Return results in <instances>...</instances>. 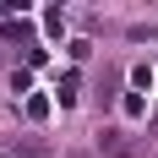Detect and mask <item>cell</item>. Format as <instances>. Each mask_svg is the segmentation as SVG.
Segmentation results:
<instances>
[{
    "instance_id": "cell-3",
    "label": "cell",
    "mask_w": 158,
    "mask_h": 158,
    "mask_svg": "<svg viewBox=\"0 0 158 158\" xmlns=\"http://www.w3.org/2000/svg\"><path fill=\"white\" fill-rule=\"evenodd\" d=\"M0 33H6V44H27V38H33V27L22 22V16H16V22H6Z\"/></svg>"
},
{
    "instance_id": "cell-2",
    "label": "cell",
    "mask_w": 158,
    "mask_h": 158,
    "mask_svg": "<svg viewBox=\"0 0 158 158\" xmlns=\"http://www.w3.org/2000/svg\"><path fill=\"white\" fill-rule=\"evenodd\" d=\"M0 158H49V142L44 136H11V142H0Z\"/></svg>"
},
{
    "instance_id": "cell-1",
    "label": "cell",
    "mask_w": 158,
    "mask_h": 158,
    "mask_svg": "<svg viewBox=\"0 0 158 158\" xmlns=\"http://www.w3.org/2000/svg\"><path fill=\"white\" fill-rule=\"evenodd\" d=\"M98 153H104V158H142V147H136V136H131V131L104 126V131H98Z\"/></svg>"
},
{
    "instance_id": "cell-6",
    "label": "cell",
    "mask_w": 158,
    "mask_h": 158,
    "mask_svg": "<svg viewBox=\"0 0 158 158\" xmlns=\"http://www.w3.org/2000/svg\"><path fill=\"white\" fill-rule=\"evenodd\" d=\"M147 136H158V114H153V120H147Z\"/></svg>"
},
{
    "instance_id": "cell-4",
    "label": "cell",
    "mask_w": 158,
    "mask_h": 158,
    "mask_svg": "<svg viewBox=\"0 0 158 158\" xmlns=\"http://www.w3.org/2000/svg\"><path fill=\"white\" fill-rule=\"evenodd\" d=\"M60 104H77V71H71V77H60Z\"/></svg>"
},
{
    "instance_id": "cell-5",
    "label": "cell",
    "mask_w": 158,
    "mask_h": 158,
    "mask_svg": "<svg viewBox=\"0 0 158 158\" xmlns=\"http://www.w3.org/2000/svg\"><path fill=\"white\" fill-rule=\"evenodd\" d=\"M0 11H6V16H22V11H27V0H0Z\"/></svg>"
},
{
    "instance_id": "cell-7",
    "label": "cell",
    "mask_w": 158,
    "mask_h": 158,
    "mask_svg": "<svg viewBox=\"0 0 158 158\" xmlns=\"http://www.w3.org/2000/svg\"><path fill=\"white\" fill-rule=\"evenodd\" d=\"M65 158H93V153H65Z\"/></svg>"
}]
</instances>
